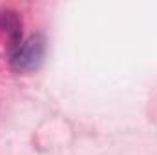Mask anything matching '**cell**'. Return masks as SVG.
<instances>
[{"mask_svg":"<svg viewBox=\"0 0 157 155\" xmlns=\"http://www.w3.org/2000/svg\"><path fill=\"white\" fill-rule=\"evenodd\" d=\"M44 51H46L44 39L40 35H31L11 51V66L22 73L33 71L40 66L44 59Z\"/></svg>","mask_w":157,"mask_h":155,"instance_id":"cell-1","label":"cell"}]
</instances>
